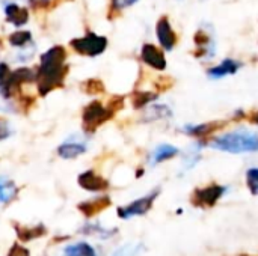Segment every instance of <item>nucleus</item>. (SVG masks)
Returning a JSON list of instances; mask_svg holds the SVG:
<instances>
[{
	"label": "nucleus",
	"instance_id": "f257e3e1",
	"mask_svg": "<svg viewBox=\"0 0 258 256\" xmlns=\"http://www.w3.org/2000/svg\"><path fill=\"white\" fill-rule=\"evenodd\" d=\"M67 51L62 45H54L42 53L36 69V88L41 97H45L53 89L60 88L68 72Z\"/></svg>",
	"mask_w": 258,
	"mask_h": 256
},
{
	"label": "nucleus",
	"instance_id": "f03ea898",
	"mask_svg": "<svg viewBox=\"0 0 258 256\" xmlns=\"http://www.w3.org/2000/svg\"><path fill=\"white\" fill-rule=\"evenodd\" d=\"M210 146L224 152H231V154L255 152L258 151V134L252 131L227 133L213 139Z\"/></svg>",
	"mask_w": 258,
	"mask_h": 256
},
{
	"label": "nucleus",
	"instance_id": "7ed1b4c3",
	"mask_svg": "<svg viewBox=\"0 0 258 256\" xmlns=\"http://www.w3.org/2000/svg\"><path fill=\"white\" fill-rule=\"evenodd\" d=\"M113 115H115V112L109 106L104 107L98 100L91 101L83 109V115H82V121H83L85 131H88V133L95 131L100 125H103L104 122H107L109 119H112Z\"/></svg>",
	"mask_w": 258,
	"mask_h": 256
},
{
	"label": "nucleus",
	"instance_id": "20e7f679",
	"mask_svg": "<svg viewBox=\"0 0 258 256\" xmlns=\"http://www.w3.org/2000/svg\"><path fill=\"white\" fill-rule=\"evenodd\" d=\"M70 45L79 54L95 57V56H100L101 53H104V50L107 48V38L97 35L94 32H89L82 38L73 39L70 42Z\"/></svg>",
	"mask_w": 258,
	"mask_h": 256
},
{
	"label": "nucleus",
	"instance_id": "39448f33",
	"mask_svg": "<svg viewBox=\"0 0 258 256\" xmlns=\"http://www.w3.org/2000/svg\"><path fill=\"white\" fill-rule=\"evenodd\" d=\"M225 189L218 184H212L204 189H197L190 198L195 207H215L219 198L224 195Z\"/></svg>",
	"mask_w": 258,
	"mask_h": 256
},
{
	"label": "nucleus",
	"instance_id": "423d86ee",
	"mask_svg": "<svg viewBox=\"0 0 258 256\" xmlns=\"http://www.w3.org/2000/svg\"><path fill=\"white\" fill-rule=\"evenodd\" d=\"M157 196H159V189H156L150 195H147V196L132 202L127 207L118 208V216L121 219H130V217H135V216H142V214H145L153 207V202H154V199Z\"/></svg>",
	"mask_w": 258,
	"mask_h": 256
},
{
	"label": "nucleus",
	"instance_id": "0eeeda50",
	"mask_svg": "<svg viewBox=\"0 0 258 256\" xmlns=\"http://www.w3.org/2000/svg\"><path fill=\"white\" fill-rule=\"evenodd\" d=\"M156 33H157V39H159L160 45H162L165 50L169 51V50H172L174 45L177 44V33L172 30L168 17L159 18L157 26H156Z\"/></svg>",
	"mask_w": 258,
	"mask_h": 256
},
{
	"label": "nucleus",
	"instance_id": "6e6552de",
	"mask_svg": "<svg viewBox=\"0 0 258 256\" xmlns=\"http://www.w3.org/2000/svg\"><path fill=\"white\" fill-rule=\"evenodd\" d=\"M141 59L151 68L157 71H165L166 69V59L165 54L160 48H157L153 44H145L141 51Z\"/></svg>",
	"mask_w": 258,
	"mask_h": 256
},
{
	"label": "nucleus",
	"instance_id": "1a4fd4ad",
	"mask_svg": "<svg viewBox=\"0 0 258 256\" xmlns=\"http://www.w3.org/2000/svg\"><path fill=\"white\" fill-rule=\"evenodd\" d=\"M79 186L88 192H103L109 187V183L94 170H86L79 175Z\"/></svg>",
	"mask_w": 258,
	"mask_h": 256
},
{
	"label": "nucleus",
	"instance_id": "9d476101",
	"mask_svg": "<svg viewBox=\"0 0 258 256\" xmlns=\"http://www.w3.org/2000/svg\"><path fill=\"white\" fill-rule=\"evenodd\" d=\"M227 125V122H221V121H216V122H206V124H200V125H186L184 127V133H187L189 136H194V137H200V139H206L212 134H215L216 131L222 130L224 127Z\"/></svg>",
	"mask_w": 258,
	"mask_h": 256
},
{
	"label": "nucleus",
	"instance_id": "9b49d317",
	"mask_svg": "<svg viewBox=\"0 0 258 256\" xmlns=\"http://www.w3.org/2000/svg\"><path fill=\"white\" fill-rule=\"evenodd\" d=\"M5 17L6 21L15 27H21L29 21V11L26 8L18 6L17 3H8L5 6Z\"/></svg>",
	"mask_w": 258,
	"mask_h": 256
},
{
	"label": "nucleus",
	"instance_id": "f8f14e48",
	"mask_svg": "<svg viewBox=\"0 0 258 256\" xmlns=\"http://www.w3.org/2000/svg\"><path fill=\"white\" fill-rule=\"evenodd\" d=\"M85 152H86V145L82 142H76V140L63 142L57 148V155L62 157L63 160H73V158H76Z\"/></svg>",
	"mask_w": 258,
	"mask_h": 256
},
{
	"label": "nucleus",
	"instance_id": "ddd939ff",
	"mask_svg": "<svg viewBox=\"0 0 258 256\" xmlns=\"http://www.w3.org/2000/svg\"><path fill=\"white\" fill-rule=\"evenodd\" d=\"M107 207H110V199L107 196H103V198H97V199H92L88 202H82V204H79L77 208L86 217H92V216L101 213L103 210H106Z\"/></svg>",
	"mask_w": 258,
	"mask_h": 256
},
{
	"label": "nucleus",
	"instance_id": "4468645a",
	"mask_svg": "<svg viewBox=\"0 0 258 256\" xmlns=\"http://www.w3.org/2000/svg\"><path fill=\"white\" fill-rule=\"evenodd\" d=\"M239 68H240V63H239L237 60L225 59V60H222V63H219V65L210 68V69H209V75L213 77V78H221V77H225V75L236 74Z\"/></svg>",
	"mask_w": 258,
	"mask_h": 256
},
{
	"label": "nucleus",
	"instance_id": "2eb2a0df",
	"mask_svg": "<svg viewBox=\"0 0 258 256\" xmlns=\"http://www.w3.org/2000/svg\"><path fill=\"white\" fill-rule=\"evenodd\" d=\"M9 44L17 48H26V45L32 44V33L29 30H17L9 35Z\"/></svg>",
	"mask_w": 258,
	"mask_h": 256
},
{
	"label": "nucleus",
	"instance_id": "dca6fc26",
	"mask_svg": "<svg viewBox=\"0 0 258 256\" xmlns=\"http://www.w3.org/2000/svg\"><path fill=\"white\" fill-rule=\"evenodd\" d=\"M17 192H18V189L15 187V184L12 181L0 178V202L2 204L11 202L17 196Z\"/></svg>",
	"mask_w": 258,
	"mask_h": 256
},
{
	"label": "nucleus",
	"instance_id": "f3484780",
	"mask_svg": "<svg viewBox=\"0 0 258 256\" xmlns=\"http://www.w3.org/2000/svg\"><path fill=\"white\" fill-rule=\"evenodd\" d=\"M15 231H17L18 238L23 240V241H29L32 238L42 237L47 232L42 225H38L36 228H20V226H15Z\"/></svg>",
	"mask_w": 258,
	"mask_h": 256
},
{
	"label": "nucleus",
	"instance_id": "a211bd4d",
	"mask_svg": "<svg viewBox=\"0 0 258 256\" xmlns=\"http://www.w3.org/2000/svg\"><path fill=\"white\" fill-rule=\"evenodd\" d=\"M210 42H212V39H210V36L204 32V30H200V32H197L195 33V44L198 45V53H195V56L197 57H203L204 54H210Z\"/></svg>",
	"mask_w": 258,
	"mask_h": 256
},
{
	"label": "nucleus",
	"instance_id": "6ab92c4d",
	"mask_svg": "<svg viewBox=\"0 0 258 256\" xmlns=\"http://www.w3.org/2000/svg\"><path fill=\"white\" fill-rule=\"evenodd\" d=\"M178 154V149L171 146V145H160L157 146V149L154 151V155H153V163H162V161H166L172 157H175Z\"/></svg>",
	"mask_w": 258,
	"mask_h": 256
},
{
	"label": "nucleus",
	"instance_id": "aec40b11",
	"mask_svg": "<svg viewBox=\"0 0 258 256\" xmlns=\"http://www.w3.org/2000/svg\"><path fill=\"white\" fill-rule=\"evenodd\" d=\"M156 98H157V94H153V92H135L132 97V103L135 109H142L151 101H154Z\"/></svg>",
	"mask_w": 258,
	"mask_h": 256
},
{
	"label": "nucleus",
	"instance_id": "412c9836",
	"mask_svg": "<svg viewBox=\"0 0 258 256\" xmlns=\"http://www.w3.org/2000/svg\"><path fill=\"white\" fill-rule=\"evenodd\" d=\"M67 256H97L95 250L88 243H79L65 250Z\"/></svg>",
	"mask_w": 258,
	"mask_h": 256
},
{
	"label": "nucleus",
	"instance_id": "4be33fe9",
	"mask_svg": "<svg viewBox=\"0 0 258 256\" xmlns=\"http://www.w3.org/2000/svg\"><path fill=\"white\" fill-rule=\"evenodd\" d=\"M82 89L89 95H100L104 92V84L98 78H89L82 84Z\"/></svg>",
	"mask_w": 258,
	"mask_h": 256
},
{
	"label": "nucleus",
	"instance_id": "5701e85b",
	"mask_svg": "<svg viewBox=\"0 0 258 256\" xmlns=\"http://www.w3.org/2000/svg\"><path fill=\"white\" fill-rule=\"evenodd\" d=\"M144 250L142 244H127L121 249H118L112 256H138Z\"/></svg>",
	"mask_w": 258,
	"mask_h": 256
},
{
	"label": "nucleus",
	"instance_id": "b1692460",
	"mask_svg": "<svg viewBox=\"0 0 258 256\" xmlns=\"http://www.w3.org/2000/svg\"><path fill=\"white\" fill-rule=\"evenodd\" d=\"M246 184L251 193L258 196V167H252L246 172Z\"/></svg>",
	"mask_w": 258,
	"mask_h": 256
},
{
	"label": "nucleus",
	"instance_id": "393cba45",
	"mask_svg": "<svg viewBox=\"0 0 258 256\" xmlns=\"http://www.w3.org/2000/svg\"><path fill=\"white\" fill-rule=\"evenodd\" d=\"M138 0H112V11L119 12L124 8H128L132 5H135Z\"/></svg>",
	"mask_w": 258,
	"mask_h": 256
},
{
	"label": "nucleus",
	"instance_id": "a878e982",
	"mask_svg": "<svg viewBox=\"0 0 258 256\" xmlns=\"http://www.w3.org/2000/svg\"><path fill=\"white\" fill-rule=\"evenodd\" d=\"M172 86V78L171 77H160L157 81H156V88L159 91H166Z\"/></svg>",
	"mask_w": 258,
	"mask_h": 256
},
{
	"label": "nucleus",
	"instance_id": "bb28decb",
	"mask_svg": "<svg viewBox=\"0 0 258 256\" xmlns=\"http://www.w3.org/2000/svg\"><path fill=\"white\" fill-rule=\"evenodd\" d=\"M8 256H30V253H29V250H27V249H24L23 246H20V244H14V246H12V249L9 250Z\"/></svg>",
	"mask_w": 258,
	"mask_h": 256
},
{
	"label": "nucleus",
	"instance_id": "cd10ccee",
	"mask_svg": "<svg viewBox=\"0 0 258 256\" xmlns=\"http://www.w3.org/2000/svg\"><path fill=\"white\" fill-rule=\"evenodd\" d=\"M9 136H11V130L8 127V122L0 121V142L5 140V139H8Z\"/></svg>",
	"mask_w": 258,
	"mask_h": 256
},
{
	"label": "nucleus",
	"instance_id": "c85d7f7f",
	"mask_svg": "<svg viewBox=\"0 0 258 256\" xmlns=\"http://www.w3.org/2000/svg\"><path fill=\"white\" fill-rule=\"evenodd\" d=\"M29 5L33 9H45L50 5V0H29Z\"/></svg>",
	"mask_w": 258,
	"mask_h": 256
},
{
	"label": "nucleus",
	"instance_id": "c756f323",
	"mask_svg": "<svg viewBox=\"0 0 258 256\" xmlns=\"http://www.w3.org/2000/svg\"><path fill=\"white\" fill-rule=\"evenodd\" d=\"M11 72H12V71H11V68L8 66V63L2 62V63H0V81H5V80L9 77Z\"/></svg>",
	"mask_w": 258,
	"mask_h": 256
},
{
	"label": "nucleus",
	"instance_id": "7c9ffc66",
	"mask_svg": "<svg viewBox=\"0 0 258 256\" xmlns=\"http://www.w3.org/2000/svg\"><path fill=\"white\" fill-rule=\"evenodd\" d=\"M245 119L252 122V124H258V110H252L249 113H245Z\"/></svg>",
	"mask_w": 258,
	"mask_h": 256
},
{
	"label": "nucleus",
	"instance_id": "2f4dec72",
	"mask_svg": "<svg viewBox=\"0 0 258 256\" xmlns=\"http://www.w3.org/2000/svg\"><path fill=\"white\" fill-rule=\"evenodd\" d=\"M243 256H248V255H243Z\"/></svg>",
	"mask_w": 258,
	"mask_h": 256
}]
</instances>
